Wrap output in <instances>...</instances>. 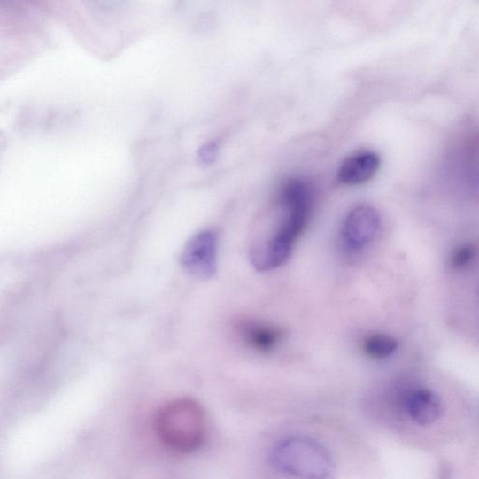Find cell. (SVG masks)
<instances>
[{"instance_id":"ba28073f","label":"cell","mask_w":479,"mask_h":479,"mask_svg":"<svg viewBox=\"0 0 479 479\" xmlns=\"http://www.w3.org/2000/svg\"><path fill=\"white\" fill-rule=\"evenodd\" d=\"M280 336L279 330L266 326H251L246 332L247 341L260 352L273 350Z\"/></svg>"},{"instance_id":"8fae6325","label":"cell","mask_w":479,"mask_h":479,"mask_svg":"<svg viewBox=\"0 0 479 479\" xmlns=\"http://www.w3.org/2000/svg\"><path fill=\"white\" fill-rule=\"evenodd\" d=\"M218 155L219 145L214 142H210L203 145L199 152L200 160L205 165H210L216 161Z\"/></svg>"},{"instance_id":"30bf717a","label":"cell","mask_w":479,"mask_h":479,"mask_svg":"<svg viewBox=\"0 0 479 479\" xmlns=\"http://www.w3.org/2000/svg\"><path fill=\"white\" fill-rule=\"evenodd\" d=\"M475 256V250L473 246L467 245V246H461L460 249H458L452 259V263L453 267L456 269L464 268L470 264V262L473 260V259Z\"/></svg>"},{"instance_id":"6da1fadb","label":"cell","mask_w":479,"mask_h":479,"mask_svg":"<svg viewBox=\"0 0 479 479\" xmlns=\"http://www.w3.org/2000/svg\"><path fill=\"white\" fill-rule=\"evenodd\" d=\"M312 197V192L303 188H293L281 195L287 214L271 238L252 247L251 261L257 271L269 272L289 260L309 220Z\"/></svg>"},{"instance_id":"5b68a950","label":"cell","mask_w":479,"mask_h":479,"mask_svg":"<svg viewBox=\"0 0 479 479\" xmlns=\"http://www.w3.org/2000/svg\"><path fill=\"white\" fill-rule=\"evenodd\" d=\"M217 234L213 230H204L187 243L181 264L190 274L208 279L217 272Z\"/></svg>"},{"instance_id":"52a82bcc","label":"cell","mask_w":479,"mask_h":479,"mask_svg":"<svg viewBox=\"0 0 479 479\" xmlns=\"http://www.w3.org/2000/svg\"><path fill=\"white\" fill-rule=\"evenodd\" d=\"M409 414L420 425L436 422L442 416L443 406L438 396L429 390H419L410 396Z\"/></svg>"},{"instance_id":"7a4b0ae2","label":"cell","mask_w":479,"mask_h":479,"mask_svg":"<svg viewBox=\"0 0 479 479\" xmlns=\"http://www.w3.org/2000/svg\"><path fill=\"white\" fill-rule=\"evenodd\" d=\"M157 434L174 452L189 453L200 449L205 437V416L199 403L192 399L170 402L158 412Z\"/></svg>"},{"instance_id":"3957f363","label":"cell","mask_w":479,"mask_h":479,"mask_svg":"<svg viewBox=\"0 0 479 479\" xmlns=\"http://www.w3.org/2000/svg\"><path fill=\"white\" fill-rule=\"evenodd\" d=\"M272 464L295 475L326 477L333 472V461L316 442L293 438L280 442L273 450Z\"/></svg>"},{"instance_id":"277c9868","label":"cell","mask_w":479,"mask_h":479,"mask_svg":"<svg viewBox=\"0 0 479 479\" xmlns=\"http://www.w3.org/2000/svg\"><path fill=\"white\" fill-rule=\"evenodd\" d=\"M380 217L370 206H358L346 217L341 233L344 251L357 254L367 249L378 235Z\"/></svg>"},{"instance_id":"9c48e42d","label":"cell","mask_w":479,"mask_h":479,"mask_svg":"<svg viewBox=\"0 0 479 479\" xmlns=\"http://www.w3.org/2000/svg\"><path fill=\"white\" fill-rule=\"evenodd\" d=\"M398 341L382 334L369 336L363 344L366 353L375 359H386L398 350Z\"/></svg>"},{"instance_id":"8992f818","label":"cell","mask_w":479,"mask_h":479,"mask_svg":"<svg viewBox=\"0 0 479 479\" xmlns=\"http://www.w3.org/2000/svg\"><path fill=\"white\" fill-rule=\"evenodd\" d=\"M380 167V158L374 152L353 155L341 164L337 178L340 183L350 186L365 184L371 180Z\"/></svg>"}]
</instances>
